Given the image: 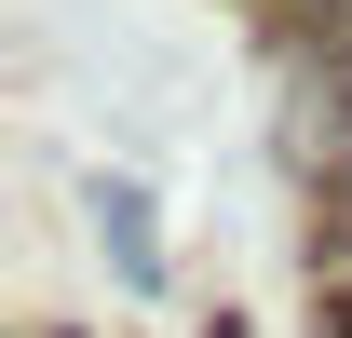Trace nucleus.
<instances>
[{"instance_id": "f257e3e1", "label": "nucleus", "mask_w": 352, "mask_h": 338, "mask_svg": "<svg viewBox=\"0 0 352 338\" xmlns=\"http://www.w3.org/2000/svg\"><path fill=\"white\" fill-rule=\"evenodd\" d=\"M95 230H109V271H135V284L163 271V216H149L135 176H95Z\"/></svg>"}]
</instances>
